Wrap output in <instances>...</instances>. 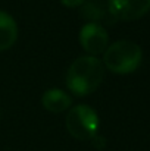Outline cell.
<instances>
[{
	"mask_svg": "<svg viewBox=\"0 0 150 151\" xmlns=\"http://www.w3.org/2000/svg\"><path fill=\"white\" fill-rule=\"evenodd\" d=\"M104 79V65L96 56H81L75 59L66 73V85L77 97L94 93Z\"/></svg>",
	"mask_w": 150,
	"mask_h": 151,
	"instance_id": "6da1fadb",
	"label": "cell"
},
{
	"mask_svg": "<svg viewBox=\"0 0 150 151\" xmlns=\"http://www.w3.org/2000/svg\"><path fill=\"white\" fill-rule=\"evenodd\" d=\"M143 59V51L138 44L130 40H119L103 53V65L113 73L127 75L134 72Z\"/></svg>",
	"mask_w": 150,
	"mask_h": 151,
	"instance_id": "7a4b0ae2",
	"label": "cell"
},
{
	"mask_svg": "<svg viewBox=\"0 0 150 151\" xmlns=\"http://www.w3.org/2000/svg\"><path fill=\"white\" fill-rule=\"evenodd\" d=\"M66 131L78 141H91L99 131V116L87 104L71 107L65 119Z\"/></svg>",
	"mask_w": 150,
	"mask_h": 151,
	"instance_id": "3957f363",
	"label": "cell"
},
{
	"mask_svg": "<svg viewBox=\"0 0 150 151\" xmlns=\"http://www.w3.org/2000/svg\"><path fill=\"white\" fill-rule=\"evenodd\" d=\"M150 10V0H107V12L116 21H136Z\"/></svg>",
	"mask_w": 150,
	"mask_h": 151,
	"instance_id": "277c9868",
	"label": "cell"
},
{
	"mask_svg": "<svg viewBox=\"0 0 150 151\" xmlns=\"http://www.w3.org/2000/svg\"><path fill=\"white\" fill-rule=\"evenodd\" d=\"M109 37L106 29L97 22L86 24L80 31V44L88 56H97L107 49Z\"/></svg>",
	"mask_w": 150,
	"mask_h": 151,
	"instance_id": "5b68a950",
	"label": "cell"
},
{
	"mask_svg": "<svg viewBox=\"0 0 150 151\" xmlns=\"http://www.w3.org/2000/svg\"><path fill=\"white\" fill-rule=\"evenodd\" d=\"M41 104L46 110H49L51 113H62V111H65L71 107L72 100L68 96V93L57 90V88H51L43 94Z\"/></svg>",
	"mask_w": 150,
	"mask_h": 151,
	"instance_id": "8992f818",
	"label": "cell"
},
{
	"mask_svg": "<svg viewBox=\"0 0 150 151\" xmlns=\"http://www.w3.org/2000/svg\"><path fill=\"white\" fill-rule=\"evenodd\" d=\"M18 38V25L4 10H0V51L10 49Z\"/></svg>",
	"mask_w": 150,
	"mask_h": 151,
	"instance_id": "52a82bcc",
	"label": "cell"
},
{
	"mask_svg": "<svg viewBox=\"0 0 150 151\" xmlns=\"http://www.w3.org/2000/svg\"><path fill=\"white\" fill-rule=\"evenodd\" d=\"M103 7L100 6L99 1H88V3H84L81 6V16L91 21V22H96L103 18Z\"/></svg>",
	"mask_w": 150,
	"mask_h": 151,
	"instance_id": "ba28073f",
	"label": "cell"
},
{
	"mask_svg": "<svg viewBox=\"0 0 150 151\" xmlns=\"http://www.w3.org/2000/svg\"><path fill=\"white\" fill-rule=\"evenodd\" d=\"M66 7H80L86 3V0H59Z\"/></svg>",
	"mask_w": 150,
	"mask_h": 151,
	"instance_id": "9c48e42d",
	"label": "cell"
},
{
	"mask_svg": "<svg viewBox=\"0 0 150 151\" xmlns=\"http://www.w3.org/2000/svg\"><path fill=\"white\" fill-rule=\"evenodd\" d=\"M91 142H93V145H94L96 148H99V150H101V148L106 145V141H104V138H101L100 135H96V137L91 139Z\"/></svg>",
	"mask_w": 150,
	"mask_h": 151,
	"instance_id": "30bf717a",
	"label": "cell"
}]
</instances>
